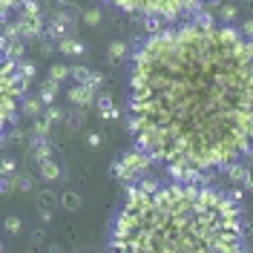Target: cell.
I'll use <instances>...</instances> for the list:
<instances>
[{
  "label": "cell",
  "mask_w": 253,
  "mask_h": 253,
  "mask_svg": "<svg viewBox=\"0 0 253 253\" xmlns=\"http://www.w3.org/2000/svg\"><path fill=\"white\" fill-rule=\"evenodd\" d=\"M17 26H20L23 41H38V38L46 35V29H43V15H41V3L38 0H23L20 3Z\"/></svg>",
  "instance_id": "6"
},
{
  "label": "cell",
  "mask_w": 253,
  "mask_h": 253,
  "mask_svg": "<svg viewBox=\"0 0 253 253\" xmlns=\"http://www.w3.org/2000/svg\"><path fill=\"white\" fill-rule=\"evenodd\" d=\"M61 207L63 210H78L81 207V196L78 193H63L61 196Z\"/></svg>",
  "instance_id": "21"
},
{
  "label": "cell",
  "mask_w": 253,
  "mask_h": 253,
  "mask_svg": "<svg viewBox=\"0 0 253 253\" xmlns=\"http://www.w3.org/2000/svg\"><path fill=\"white\" fill-rule=\"evenodd\" d=\"M49 129H52V124H49L46 118H32V132H29V135H41V138H49Z\"/></svg>",
  "instance_id": "17"
},
{
  "label": "cell",
  "mask_w": 253,
  "mask_h": 253,
  "mask_svg": "<svg viewBox=\"0 0 253 253\" xmlns=\"http://www.w3.org/2000/svg\"><path fill=\"white\" fill-rule=\"evenodd\" d=\"M89 147H101V135H89Z\"/></svg>",
  "instance_id": "32"
},
{
  "label": "cell",
  "mask_w": 253,
  "mask_h": 253,
  "mask_svg": "<svg viewBox=\"0 0 253 253\" xmlns=\"http://www.w3.org/2000/svg\"><path fill=\"white\" fill-rule=\"evenodd\" d=\"M66 78H72V66H63V63H52V66H49L46 84L61 86V81H66Z\"/></svg>",
  "instance_id": "14"
},
{
  "label": "cell",
  "mask_w": 253,
  "mask_h": 253,
  "mask_svg": "<svg viewBox=\"0 0 253 253\" xmlns=\"http://www.w3.org/2000/svg\"><path fill=\"white\" fill-rule=\"evenodd\" d=\"M126 129L175 178L210 181L253 153V41L207 12L150 29L129 52Z\"/></svg>",
  "instance_id": "1"
},
{
  "label": "cell",
  "mask_w": 253,
  "mask_h": 253,
  "mask_svg": "<svg viewBox=\"0 0 253 253\" xmlns=\"http://www.w3.org/2000/svg\"><path fill=\"white\" fill-rule=\"evenodd\" d=\"M95 110H98V115H101L104 121H115V118H118V107H115V101H112L110 95H98Z\"/></svg>",
  "instance_id": "13"
},
{
  "label": "cell",
  "mask_w": 253,
  "mask_h": 253,
  "mask_svg": "<svg viewBox=\"0 0 253 253\" xmlns=\"http://www.w3.org/2000/svg\"><path fill=\"white\" fill-rule=\"evenodd\" d=\"M66 98H69V104L75 110H89V107H95V101H98V89H92L89 84H75V86H69Z\"/></svg>",
  "instance_id": "7"
},
{
  "label": "cell",
  "mask_w": 253,
  "mask_h": 253,
  "mask_svg": "<svg viewBox=\"0 0 253 253\" xmlns=\"http://www.w3.org/2000/svg\"><path fill=\"white\" fill-rule=\"evenodd\" d=\"M20 227H23V224H20V219H17V216H9V219H6V233H9V236L20 233Z\"/></svg>",
  "instance_id": "27"
},
{
  "label": "cell",
  "mask_w": 253,
  "mask_h": 253,
  "mask_svg": "<svg viewBox=\"0 0 253 253\" xmlns=\"http://www.w3.org/2000/svg\"><path fill=\"white\" fill-rule=\"evenodd\" d=\"M38 175H41L43 181L52 184V181H61V178H63V170H61V164H58V161L46 158V161H41V164H38Z\"/></svg>",
  "instance_id": "11"
},
{
  "label": "cell",
  "mask_w": 253,
  "mask_h": 253,
  "mask_svg": "<svg viewBox=\"0 0 253 253\" xmlns=\"http://www.w3.org/2000/svg\"><path fill=\"white\" fill-rule=\"evenodd\" d=\"M35 187V181H32V175H17V190H23V193H29V190Z\"/></svg>",
  "instance_id": "28"
},
{
  "label": "cell",
  "mask_w": 253,
  "mask_h": 253,
  "mask_svg": "<svg viewBox=\"0 0 253 253\" xmlns=\"http://www.w3.org/2000/svg\"><path fill=\"white\" fill-rule=\"evenodd\" d=\"M72 78L78 81V84H89V78H92V69H86V66H72Z\"/></svg>",
  "instance_id": "22"
},
{
  "label": "cell",
  "mask_w": 253,
  "mask_h": 253,
  "mask_svg": "<svg viewBox=\"0 0 253 253\" xmlns=\"http://www.w3.org/2000/svg\"><path fill=\"white\" fill-rule=\"evenodd\" d=\"M52 221V210H41V224H49Z\"/></svg>",
  "instance_id": "31"
},
{
  "label": "cell",
  "mask_w": 253,
  "mask_h": 253,
  "mask_svg": "<svg viewBox=\"0 0 253 253\" xmlns=\"http://www.w3.org/2000/svg\"><path fill=\"white\" fill-rule=\"evenodd\" d=\"M248 193H251V196H253V178H251V184H248Z\"/></svg>",
  "instance_id": "33"
},
{
  "label": "cell",
  "mask_w": 253,
  "mask_h": 253,
  "mask_svg": "<svg viewBox=\"0 0 253 253\" xmlns=\"http://www.w3.org/2000/svg\"><path fill=\"white\" fill-rule=\"evenodd\" d=\"M245 187L219 190L205 178H156L126 184L107 248L121 253H242L248 251Z\"/></svg>",
  "instance_id": "2"
},
{
  "label": "cell",
  "mask_w": 253,
  "mask_h": 253,
  "mask_svg": "<svg viewBox=\"0 0 253 253\" xmlns=\"http://www.w3.org/2000/svg\"><path fill=\"white\" fill-rule=\"evenodd\" d=\"M224 175L233 181V184H239V187H245L248 190V184H251V178H253V170L245 164V158L242 161H233V164H227L224 167Z\"/></svg>",
  "instance_id": "9"
},
{
  "label": "cell",
  "mask_w": 253,
  "mask_h": 253,
  "mask_svg": "<svg viewBox=\"0 0 253 253\" xmlns=\"http://www.w3.org/2000/svg\"><path fill=\"white\" fill-rule=\"evenodd\" d=\"M104 3L112 6L115 12H121V15L138 17L147 26L158 29V26L193 17L202 6L213 3V0H104Z\"/></svg>",
  "instance_id": "3"
},
{
  "label": "cell",
  "mask_w": 253,
  "mask_h": 253,
  "mask_svg": "<svg viewBox=\"0 0 253 253\" xmlns=\"http://www.w3.org/2000/svg\"><path fill=\"white\" fill-rule=\"evenodd\" d=\"M15 58L3 55V129L9 132L12 124L17 121V104L23 101V92L29 86V81L20 75Z\"/></svg>",
  "instance_id": "4"
},
{
  "label": "cell",
  "mask_w": 253,
  "mask_h": 253,
  "mask_svg": "<svg viewBox=\"0 0 253 253\" xmlns=\"http://www.w3.org/2000/svg\"><path fill=\"white\" fill-rule=\"evenodd\" d=\"M129 55V46H126L124 41H112L110 43V58L112 61H121V58H126Z\"/></svg>",
  "instance_id": "19"
},
{
  "label": "cell",
  "mask_w": 253,
  "mask_h": 253,
  "mask_svg": "<svg viewBox=\"0 0 253 253\" xmlns=\"http://www.w3.org/2000/svg\"><path fill=\"white\" fill-rule=\"evenodd\" d=\"M29 158L32 161H46V158H52V144H49V138H41V135H32L29 138Z\"/></svg>",
  "instance_id": "10"
},
{
  "label": "cell",
  "mask_w": 253,
  "mask_h": 253,
  "mask_svg": "<svg viewBox=\"0 0 253 253\" xmlns=\"http://www.w3.org/2000/svg\"><path fill=\"white\" fill-rule=\"evenodd\" d=\"M219 17L224 20V23H233V20L239 17V9L236 6H230V3H224V6L219 9Z\"/></svg>",
  "instance_id": "23"
},
{
  "label": "cell",
  "mask_w": 253,
  "mask_h": 253,
  "mask_svg": "<svg viewBox=\"0 0 253 253\" xmlns=\"http://www.w3.org/2000/svg\"><path fill=\"white\" fill-rule=\"evenodd\" d=\"M46 110V104L41 101V95L38 98H23V107H20V112L26 115V118H41V112Z\"/></svg>",
  "instance_id": "15"
},
{
  "label": "cell",
  "mask_w": 253,
  "mask_h": 253,
  "mask_svg": "<svg viewBox=\"0 0 253 253\" xmlns=\"http://www.w3.org/2000/svg\"><path fill=\"white\" fill-rule=\"evenodd\" d=\"M43 118L55 126V124H61V121H66V112H63L61 107H55V104H52V107H46V110H43Z\"/></svg>",
  "instance_id": "18"
},
{
  "label": "cell",
  "mask_w": 253,
  "mask_h": 253,
  "mask_svg": "<svg viewBox=\"0 0 253 253\" xmlns=\"http://www.w3.org/2000/svg\"><path fill=\"white\" fill-rule=\"evenodd\" d=\"M58 49H61V55H66V58H78V55H84V52H86V46H84V41H78V38H72V35H66V38H61V41H58Z\"/></svg>",
  "instance_id": "12"
},
{
  "label": "cell",
  "mask_w": 253,
  "mask_h": 253,
  "mask_svg": "<svg viewBox=\"0 0 253 253\" xmlns=\"http://www.w3.org/2000/svg\"><path fill=\"white\" fill-rule=\"evenodd\" d=\"M38 207L41 210H55V207H61V196L52 193V190H41L38 193Z\"/></svg>",
  "instance_id": "16"
},
{
  "label": "cell",
  "mask_w": 253,
  "mask_h": 253,
  "mask_svg": "<svg viewBox=\"0 0 253 253\" xmlns=\"http://www.w3.org/2000/svg\"><path fill=\"white\" fill-rule=\"evenodd\" d=\"M242 32H245V35H248V38L253 41V17H251V20H245V26H242Z\"/></svg>",
  "instance_id": "30"
},
{
  "label": "cell",
  "mask_w": 253,
  "mask_h": 253,
  "mask_svg": "<svg viewBox=\"0 0 253 253\" xmlns=\"http://www.w3.org/2000/svg\"><path fill=\"white\" fill-rule=\"evenodd\" d=\"M3 175H15V161L6 156L3 158Z\"/></svg>",
  "instance_id": "29"
},
{
  "label": "cell",
  "mask_w": 253,
  "mask_h": 253,
  "mask_svg": "<svg viewBox=\"0 0 253 253\" xmlns=\"http://www.w3.org/2000/svg\"><path fill=\"white\" fill-rule=\"evenodd\" d=\"M20 3H23V0H3V23L9 20V15H12L15 9H20Z\"/></svg>",
  "instance_id": "25"
},
{
  "label": "cell",
  "mask_w": 253,
  "mask_h": 253,
  "mask_svg": "<svg viewBox=\"0 0 253 253\" xmlns=\"http://www.w3.org/2000/svg\"><path fill=\"white\" fill-rule=\"evenodd\" d=\"M84 23H86V26H98V23H101V12H98V9H86V12H84Z\"/></svg>",
  "instance_id": "26"
},
{
  "label": "cell",
  "mask_w": 253,
  "mask_h": 253,
  "mask_svg": "<svg viewBox=\"0 0 253 253\" xmlns=\"http://www.w3.org/2000/svg\"><path fill=\"white\" fill-rule=\"evenodd\" d=\"M69 29H72V15H69V12H55L52 23L46 26V38H52V41L58 43L61 38L69 35Z\"/></svg>",
  "instance_id": "8"
},
{
  "label": "cell",
  "mask_w": 253,
  "mask_h": 253,
  "mask_svg": "<svg viewBox=\"0 0 253 253\" xmlns=\"http://www.w3.org/2000/svg\"><path fill=\"white\" fill-rule=\"evenodd\" d=\"M41 101H43L46 107H52V104L58 101V86H52V84H43V86H41Z\"/></svg>",
  "instance_id": "20"
},
{
  "label": "cell",
  "mask_w": 253,
  "mask_h": 253,
  "mask_svg": "<svg viewBox=\"0 0 253 253\" xmlns=\"http://www.w3.org/2000/svg\"><path fill=\"white\" fill-rule=\"evenodd\" d=\"M17 69H20V75H23V78L29 81V84H32V78H35V72H38V69H35V63L26 61V58H23V61L17 63Z\"/></svg>",
  "instance_id": "24"
},
{
  "label": "cell",
  "mask_w": 253,
  "mask_h": 253,
  "mask_svg": "<svg viewBox=\"0 0 253 253\" xmlns=\"http://www.w3.org/2000/svg\"><path fill=\"white\" fill-rule=\"evenodd\" d=\"M153 167H156V161L150 158V153H144L141 147L135 144L132 150H126L121 156L112 161V178L115 181H121V184H132V181H141L147 175L153 173Z\"/></svg>",
  "instance_id": "5"
}]
</instances>
